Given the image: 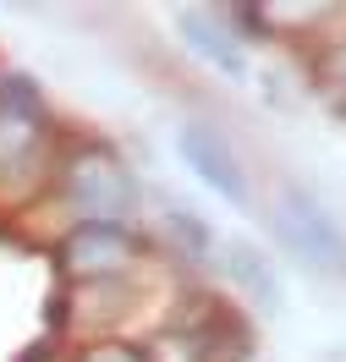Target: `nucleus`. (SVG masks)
<instances>
[{
  "mask_svg": "<svg viewBox=\"0 0 346 362\" xmlns=\"http://www.w3.org/2000/svg\"><path fill=\"white\" fill-rule=\"evenodd\" d=\"M138 209L143 181L132 159L93 132H67V148L55 159V176L33 214H50L55 220L50 236H55L67 226H138Z\"/></svg>",
  "mask_w": 346,
  "mask_h": 362,
  "instance_id": "nucleus-1",
  "label": "nucleus"
},
{
  "mask_svg": "<svg viewBox=\"0 0 346 362\" xmlns=\"http://www.w3.org/2000/svg\"><path fill=\"white\" fill-rule=\"evenodd\" d=\"M61 115L33 71L0 66V214H33L67 148Z\"/></svg>",
  "mask_w": 346,
  "mask_h": 362,
  "instance_id": "nucleus-2",
  "label": "nucleus"
},
{
  "mask_svg": "<svg viewBox=\"0 0 346 362\" xmlns=\"http://www.w3.org/2000/svg\"><path fill=\"white\" fill-rule=\"evenodd\" d=\"M50 258L61 286H99L143 274L154 264V247L138 226H67L50 236Z\"/></svg>",
  "mask_w": 346,
  "mask_h": 362,
  "instance_id": "nucleus-3",
  "label": "nucleus"
},
{
  "mask_svg": "<svg viewBox=\"0 0 346 362\" xmlns=\"http://www.w3.org/2000/svg\"><path fill=\"white\" fill-rule=\"evenodd\" d=\"M270 226H275L280 247L302 258L308 269L319 274H346V226L324 209L319 192H308L302 181H286L275 192V214H270Z\"/></svg>",
  "mask_w": 346,
  "mask_h": 362,
  "instance_id": "nucleus-4",
  "label": "nucleus"
},
{
  "mask_svg": "<svg viewBox=\"0 0 346 362\" xmlns=\"http://www.w3.org/2000/svg\"><path fill=\"white\" fill-rule=\"evenodd\" d=\"M171 28L192 61H204V71L226 77V83H248L253 71V55H248V39L231 28L226 6H176L171 11Z\"/></svg>",
  "mask_w": 346,
  "mask_h": 362,
  "instance_id": "nucleus-5",
  "label": "nucleus"
},
{
  "mask_svg": "<svg viewBox=\"0 0 346 362\" xmlns=\"http://www.w3.org/2000/svg\"><path fill=\"white\" fill-rule=\"evenodd\" d=\"M176 159L204 181V192H214L220 204H231V209L253 204V187H248V170H242L236 148H231L209 121H182V127H176Z\"/></svg>",
  "mask_w": 346,
  "mask_h": 362,
  "instance_id": "nucleus-6",
  "label": "nucleus"
},
{
  "mask_svg": "<svg viewBox=\"0 0 346 362\" xmlns=\"http://www.w3.org/2000/svg\"><path fill=\"white\" fill-rule=\"evenodd\" d=\"M220 269H226V280L236 286V296L248 308H258V313L280 308V269L264 247H253V242H220Z\"/></svg>",
  "mask_w": 346,
  "mask_h": 362,
  "instance_id": "nucleus-7",
  "label": "nucleus"
},
{
  "mask_svg": "<svg viewBox=\"0 0 346 362\" xmlns=\"http://www.w3.org/2000/svg\"><path fill=\"white\" fill-rule=\"evenodd\" d=\"M154 226H160V247L171 258H182V264H204L209 252H220V236L187 204H165V214H154Z\"/></svg>",
  "mask_w": 346,
  "mask_h": 362,
  "instance_id": "nucleus-8",
  "label": "nucleus"
},
{
  "mask_svg": "<svg viewBox=\"0 0 346 362\" xmlns=\"http://www.w3.org/2000/svg\"><path fill=\"white\" fill-rule=\"evenodd\" d=\"M308 71H313L319 93L346 115V11H341V23H335L319 45L308 49Z\"/></svg>",
  "mask_w": 346,
  "mask_h": 362,
  "instance_id": "nucleus-9",
  "label": "nucleus"
},
{
  "mask_svg": "<svg viewBox=\"0 0 346 362\" xmlns=\"http://www.w3.org/2000/svg\"><path fill=\"white\" fill-rule=\"evenodd\" d=\"M71 362H143L138 340H88V346H71Z\"/></svg>",
  "mask_w": 346,
  "mask_h": 362,
  "instance_id": "nucleus-10",
  "label": "nucleus"
},
{
  "mask_svg": "<svg viewBox=\"0 0 346 362\" xmlns=\"http://www.w3.org/2000/svg\"><path fill=\"white\" fill-rule=\"evenodd\" d=\"M28 362H71V346H45L39 357H28Z\"/></svg>",
  "mask_w": 346,
  "mask_h": 362,
  "instance_id": "nucleus-11",
  "label": "nucleus"
}]
</instances>
